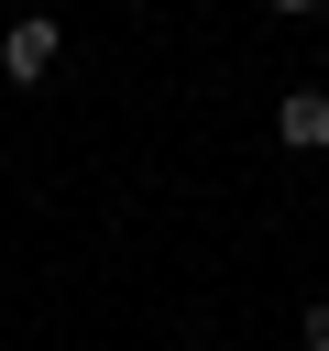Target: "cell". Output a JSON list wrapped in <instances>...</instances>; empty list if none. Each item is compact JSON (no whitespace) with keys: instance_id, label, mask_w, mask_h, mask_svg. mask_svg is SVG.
I'll return each mask as SVG.
<instances>
[{"instance_id":"1","label":"cell","mask_w":329,"mask_h":351,"mask_svg":"<svg viewBox=\"0 0 329 351\" xmlns=\"http://www.w3.org/2000/svg\"><path fill=\"white\" fill-rule=\"evenodd\" d=\"M55 55H66V33H55L44 11H22V22L0 33V77H22V88H44V66H55Z\"/></svg>"},{"instance_id":"2","label":"cell","mask_w":329,"mask_h":351,"mask_svg":"<svg viewBox=\"0 0 329 351\" xmlns=\"http://www.w3.org/2000/svg\"><path fill=\"white\" fill-rule=\"evenodd\" d=\"M274 132H285L296 154H329V88H285V99H274Z\"/></svg>"},{"instance_id":"3","label":"cell","mask_w":329,"mask_h":351,"mask_svg":"<svg viewBox=\"0 0 329 351\" xmlns=\"http://www.w3.org/2000/svg\"><path fill=\"white\" fill-rule=\"evenodd\" d=\"M307 351H329V296H307Z\"/></svg>"},{"instance_id":"4","label":"cell","mask_w":329,"mask_h":351,"mask_svg":"<svg viewBox=\"0 0 329 351\" xmlns=\"http://www.w3.org/2000/svg\"><path fill=\"white\" fill-rule=\"evenodd\" d=\"M274 11H318V0H274Z\"/></svg>"}]
</instances>
